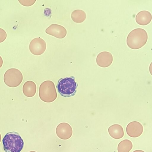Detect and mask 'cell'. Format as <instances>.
Masks as SVG:
<instances>
[{"label": "cell", "instance_id": "cell-1", "mask_svg": "<svg viewBox=\"0 0 152 152\" xmlns=\"http://www.w3.org/2000/svg\"><path fill=\"white\" fill-rule=\"evenodd\" d=\"M2 143L5 152H20L24 144L20 134L16 132L7 133L2 139Z\"/></svg>", "mask_w": 152, "mask_h": 152}, {"label": "cell", "instance_id": "cell-2", "mask_svg": "<svg viewBox=\"0 0 152 152\" xmlns=\"http://www.w3.org/2000/svg\"><path fill=\"white\" fill-rule=\"evenodd\" d=\"M148 39L146 31L142 28H137L132 30L126 39L127 46L133 49H138L143 46Z\"/></svg>", "mask_w": 152, "mask_h": 152}, {"label": "cell", "instance_id": "cell-3", "mask_svg": "<svg viewBox=\"0 0 152 152\" xmlns=\"http://www.w3.org/2000/svg\"><path fill=\"white\" fill-rule=\"evenodd\" d=\"M77 83L74 77L61 78L56 86L58 92L62 96L69 97L74 96L77 91Z\"/></svg>", "mask_w": 152, "mask_h": 152}, {"label": "cell", "instance_id": "cell-4", "mask_svg": "<svg viewBox=\"0 0 152 152\" xmlns=\"http://www.w3.org/2000/svg\"><path fill=\"white\" fill-rule=\"evenodd\" d=\"M40 99L45 102L54 101L57 97V94L53 82L51 80H46L40 85L39 89Z\"/></svg>", "mask_w": 152, "mask_h": 152}, {"label": "cell", "instance_id": "cell-5", "mask_svg": "<svg viewBox=\"0 0 152 152\" xmlns=\"http://www.w3.org/2000/svg\"><path fill=\"white\" fill-rule=\"evenodd\" d=\"M23 80V75L20 70L16 68L7 70L4 76L5 84L10 87H15L19 86Z\"/></svg>", "mask_w": 152, "mask_h": 152}, {"label": "cell", "instance_id": "cell-6", "mask_svg": "<svg viewBox=\"0 0 152 152\" xmlns=\"http://www.w3.org/2000/svg\"><path fill=\"white\" fill-rule=\"evenodd\" d=\"M46 48L45 42L39 37L35 38L30 42L29 49L31 52L35 55H40L45 51Z\"/></svg>", "mask_w": 152, "mask_h": 152}, {"label": "cell", "instance_id": "cell-7", "mask_svg": "<svg viewBox=\"0 0 152 152\" xmlns=\"http://www.w3.org/2000/svg\"><path fill=\"white\" fill-rule=\"evenodd\" d=\"M57 136L62 140H67L72 136V129L71 126L68 124L63 122L59 124L56 129Z\"/></svg>", "mask_w": 152, "mask_h": 152}, {"label": "cell", "instance_id": "cell-8", "mask_svg": "<svg viewBox=\"0 0 152 152\" xmlns=\"http://www.w3.org/2000/svg\"><path fill=\"white\" fill-rule=\"evenodd\" d=\"M143 126L139 122L133 121L129 123L126 127L127 134L130 137L135 138L140 136L142 133Z\"/></svg>", "mask_w": 152, "mask_h": 152}, {"label": "cell", "instance_id": "cell-9", "mask_svg": "<svg viewBox=\"0 0 152 152\" xmlns=\"http://www.w3.org/2000/svg\"><path fill=\"white\" fill-rule=\"evenodd\" d=\"M45 32L58 38L62 39L66 36L67 31L65 28L61 25L53 24L46 29Z\"/></svg>", "mask_w": 152, "mask_h": 152}, {"label": "cell", "instance_id": "cell-10", "mask_svg": "<svg viewBox=\"0 0 152 152\" xmlns=\"http://www.w3.org/2000/svg\"><path fill=\"white\" fill-rule=\"evenodd\" d=\"M112 54L107 51H102L99 53L96 58V63L99 66L105 68L110 66L113 61Z\"/></svg>", "mask_w": 152, "mask_h": 152}, {"label": "cell", "instance_id": "cell-11", "mask_svg": "<svg viewBox=\"0 0 152 152\" xmlns=\"http://www.w3.org/2000/svg\"><path fill=\"white\" fill-rule=\"evenodd\" d=\"M152 19V15L150 12L147 10H142L139 12L135 17L136 23L140 25L148 24Z\"/></svg>", "mask_w": 152, "mask_h": 152}, {"label": "cell", "instance_id": "cell-12", "mask_svg": "<svg viewBox=\"0 0 152 152\" xmlns=\"http://www.w3.org/2000/svg\"><path fill=\"white\" fill-rule=\"evenodd\" d=\"M108 132L111 137L116 139H121L124 135L122 127L118 124H114L111 126L108 129Z\"/></svg>", "mask_w": 152, "mask_h": 152}, {"label": "cell", "instance_id": "cell-13", "mask_svg": "<svg viewBox=\"0 0 152 152\" xmlns=\"http://www.w3.org/2000/svg\"><path fill=\"white\" fill-rule=\"evenodd\" d=\"M36 89V84L33 81H28L23 85L22 90L23 93L25 96L31 97L35 95Z\"/></svg>", "mask_w": 152, "mask_h": 152}, {"label": "cell", "instance_id": "cell-14", "mask_svg": "<svg viewBox=\"0 0 152 152\" xmlns=\"http://www.w3.org/2000/svg\"><path fill=\"white\" fill-rule=\"evenodd\" d=\"M86 17L85 12L81 10H76L72 13L71 17L72 20L76 23H81L83 22Z\"/></svg>", "mask_w": 152, "mask_h": 152}, {"label": "cell", "instance_id": "cell-15", "mask_svg": "<svg viewBox=\"0 0 152 152\" xmlns=\"http://www.w3.org/2000/svg\"><path fill=\"white\" fill-rule=\"evenodd\" d=\"M132 147V142L129 140L125 139L119 143L117 150L118 152H129Z\"/></svg>", "mask_w": 152, "mask_h": 152}, {"label": "cell", "instance_id": "cell-16", "mask_svg": "<svg viewBox=\"0 0 152 152\" xmlns=\"http://www.w3.org/2000/svg\"><path fill=\"white\" fill-rule=\"evenodd\" d=\"M36 0H19L18 1L22 5L25 6H30L32 5Z\"/></svg>", "mask_w": 152, "mask_h": 152}, {"label": "cell", "instance_id": "cell-17", "mask_svg": "<svg viewBox=\"0 0 152 152\" xmlns=\"http://www.w3.org/2000/svg\"><path fill=\"white\" fill-rule=\"evenodd\" d=\"M7 37V34L3 29L0 28V43L4 42Z\"/></svg>", "mask_w": 152, "mask_h": 152}, {"label": "cell", "instance_id": "cell-18", "mask_svg": "<svg viewBox=\"0 0 152 152\" xmlns=\"http://www.w3.org/2000/svg\"><path fill=\"white\" fill-rule=\"evenodd\" d=\"M3 64V60L1 56H0V68L2 66Z\"/></svg>", "mask_w": 152, "mask_h": 152}, {"label": "cell", "instance_id": "cell-19", "mask_svg": "<svg viewBox=\"0 0 152 152\" xmlns=\"http://www.w3.org/2000/svg\"><path fill=\"white\" fill-rule=\"evenodd\" d=\"M133 152H145L141 150H136L134 151H133Z\"/></svg>", "mask_w": 152, "mask_h": 152}, {"label": "cell", "instance_id": "cell-20", "mask_svg": "<svg viewBox=\"0 0 152 152\" xmlns=\"http://www.w3.org/2000/svg\"><path fill=\"white\" fill-rule=\"evenodd\" d=\"M1 134L0 133V142H1Z\"/></svg>", "mask_w": 152, "mask_h": 152}, {"label": "cell", "instance_id": "cell-21", "mask_svg": "<svg viewBox=\"0 0 152 152\" xmlns=\"http://www.w3.org/2000/svg\"><path fill=\"white\" fill-rule=\"evenodd\" d=\"M29 152H36L34 151H30Z\"/></svg>", "mask_w": 152, "mask_h": 152}]
</instances>
